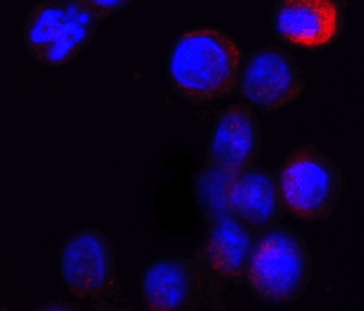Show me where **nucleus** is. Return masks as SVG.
Segmentation results:
<instances>
[{
  "mask_svg": "<svg viewBox=\"0 0 364 311\" xmlns=\"http://www.w3.org/2000/svg\"><path fill=\"white\" fill-rule=\"evenodd\" d=\"M306 89V79L290 50L264 46L242 53L237 95L252 108L279 111Z\"/></svg>",
  "mask_w": 364,
  "mask_h": 311,
  "instance_id": "nucleus-7",
  "label": "nucleus"
},
{
  "mask_svg": "<svg viewBox=\"0 0 364 311\" xmlns=\"http://www.w3.org/2000/svg\"><path fill=\"white\" fill-rule=\"evenodd\" d=\"M41 310H75L79 311V304H71V302H63V300H53V302L42 304Z\"/></svg>",
  "mask_w": 364,
  "mask_h": 311,
  "instance_id": "nucleus-14",
  "label": "nucleus"
},
{
  "mask_svg": "<svg viewBox=\"0 0 364 311\" xmlns=\"http://www.w3.org/2000/svg\"><path fill=\"white\" fill-rule=\"evenodd\" d=\"M58 271L75 299H119L115 251L108 235L95 228L75 229L58 249Z\"/></svg>",
  "mask_w": 364,
  "mask_h": 311,
  "instance_id": "nucleus-5",
  "label": "nucleus"
},
{
  "mask_svg": "<svg viewBox=\"0 0 364 311\" xmlns=\"http://www.w3.org/2000/svg\"><path fill=\"white\" fill-rule=\"evenodd\" d=\"M253 241L255 233L240 224L230 212L208 220L203 239L193 255L206 277L204 299L211 302L217 300V307H223L220 299L226 286L245 284Z\"/></svg>",
  "mask_w": 364,
  "mask_h": 311,
  "instance_id": "nucleus-6",
  "label": "nucleus"
},
{
  "mask_svg": "<svg viewBox=\"0 0 364 311\" xmlns=\"http://www.w3.org/2000/svg\"><path fill=\"white\" fill-rule=\"evenodd\" d=\"M284 215L301 222L328 220L344 190L343 171L314 144H301L277 168Z\"/></svg>",
  "mask_w": 364,
  "mask_h": 311,
  "instance_id": "nucleus-3",
  "label": "nucleus"
},
{
  "mask_svg": "<svg viewBox=\"0 0 364 311\" xmlns=\"http://www.w3.org/2000/svg\"><path fill=\"white\" fill-rule=\"evenodd\" d=\"M261 150V124L250 104H230L217 113L208 138L206 162L237 173L259 162Z\"/></svg>",
  "mask_w": 364,
  "mask_h": 311,
  "instance_id": "nucleus-10",
  "label": "nucleus"
},
{
  "mask_svg": "<svg viewBox=\"0 0 364 311\" xmlns=\"http://www.w3.org/2000/svg\"><path fill=\"white\" fill-rule=\"evenodd\" d=\"M311 271L314 261L304 236L279 220L255 235L245 284L266 306H290L306 291Z\"/></svg>",
  "mask_w": 364,
  "mask_h": 311,
  "instance_id": "nucleus-2",
  "label": "nucleus"
},
{
  "mask_svg": "<svg viewBox=\"0 0 364 311\" xmlns=\"http://www.w3.org/2000/svg\"><path fill=\"white\" fill-rule=\"evenodd\" d=\"M242 53L239 42L215 26L186 29L170 44L166 79L193 106L235 95Z\"/></svg>",
  "mask_w": 364,
  "mask_h": 311,
  "instance_id": "nucleus-1",
  "label": "nucleus"
},
{
  "mask_svg": "<svg viewBox=\"0 0 364 311\" xmlns=\"http://www.w3.org/2000/svg\"><path fill=\"white\" fill-rule=\"evenodd\" d=\"M228 212L240 224L259 233L284 217L277 171L259 162L233 175L228 190Z\"/></svg>",
  "mask_w": 364,
  "mask_h": 311,
  "instance_id": "nucleus-11",
  "label": "nucleus"
},
{
  "mask_svg": "<svg viewBox=\"0 0 364 311\" xmlns=\"http://www.w3.org/2000/svg\"><path fill=\"white\" fill-rule=\"evenodd\" d=\"M141 295L146 311H195L206 297V277L193 257L164 255L142 270Z\"/></svg>",
  "mask_w": 364,
  "mask_h": 311,
  "instance_id": "nucleus-9",
  "label": "nucleus"
},
{
  "mask_svg": "<svg viewBox=\"0 0 364 311\" xmlns=\"http://www.w3.org/2000/svg\"><path fill=\"white\" fill-rule=\"evenodd\" d=\"M273 35L290 50H328L344 35V0H277L269 11Z\"/></svg>",
  "mask_w": 364,
  "mask_h": 311,
  "instance_id": "nucleus-8",
  "label": "nucleus"
},
{
  "mask_svg": "<svg viewBox=\"0 0 364 311\" xmlns=\"http://www.w3.org/2000/svg\"><path fill=\"white\" fill-rule=\"evenodd\" d=\"M233 175L235 173L213 166L210 162L204 164L199 173L193 175L195 200L206 222L228 212V190H230Z\"/></svg>",
  "mask_w": 364,
  "mask_h": 311,
  "instance_id": "nucleus-12",
  "label": "nucleus"
},
{
  "mask_svg": "<svg viewBox=\"0 0 364 311\" xmlns=\"http://www.w3.org/2000/svg\"><path fill=\"white\" fill-rule=\"evenodd\" d=\"M79 2L84 8L102 17L104 21L117 13L126 11L133 4V0H79Z\"/></svg>",
  "mask_w": 364,
  "mask_h": 311,
  "instance_id": "nucleus-13",
  "label": "nucleus"
},
{
  "mask_svg": "<svg viewBox=\"0 0 364 311\" xmlns=\"http://www.w3.org/2000/svg\"><path fill=\"white\" fill-rule=\"evenodd\" d=\"M100 22L79 0H42L26 17V50L42 66H68L87 50Z\"/></svg>",
  "mask_w": 364,
  "mask_h": 311,
  "instance_id": "nucleus-4",
  "label": "nucleus"
}]
</instances>
